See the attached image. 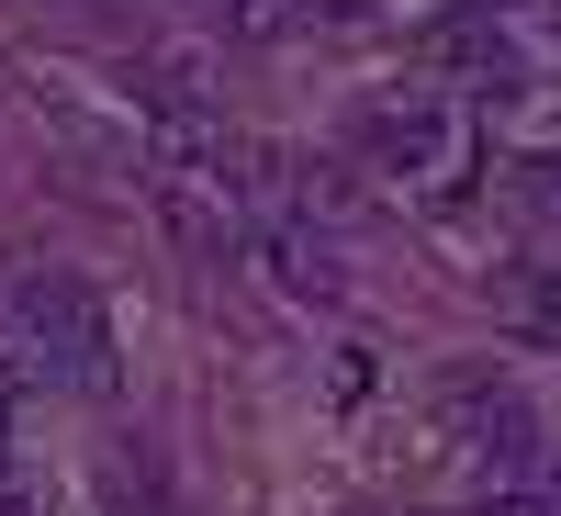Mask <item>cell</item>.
I'll use <instances>...</instances> for the list:
<instances>
[{
    "instance_id": "ba28073f",
    "label": "cell",
    "mask_w": 561,
    "mask_h": 516,
    "mask_svg": "<svg viewBox=\"0 0 561 516\" xmlns=\"http://www.w3.org/2000/svg\"><path fill=\"white\" fill-rule=\"evenodd\" d=\"M225 34H293V0H214Z\"/></svg>"
},
{
    "instance_id": "277c9868",
    "label": "cell",
    "mask_w": 561,
    "mask_h": 516,
    "mask_svg": "<svg viewBox=\"0 0 561 516\" xmlns=\"http://www.w3.org/2000/svg\"><path fill=\"white\" fill-rule=\"evenodd\" d=\"M248 259H259L293 303H325V293H337V259H325L314 225H248Z\"/></svg>"
},
{
    "instance_id": "9c48e42d",
    "label": "cell",
    "mask_w": 561,
    "mask_h": 516,
    "mask_svg": "<svg viewBox=\"0 0 561 516\" xmlns=\"http://www.w3.org/2000/svg\"><path fill=\"white\" fill-rule=\"evenodd\" d=\"M370 0H293V23H359Z\"/></svg>"
},
{
    "instance_id": "5b68a950",
    "label": "cell",
    "mask_w": 561,
    "mask_h": 516,
    "mask_svg": "<svg viewBox=\"0 0 561 516\" xmlns=\"http://www.w3.org/2000/svg\"><path fill=\"white\" fill-rule=\"evenodd\" d=\"M113 516H169V494H158V472H147V460H113Z\"/></svg>"
},
{
    "instance_id": "8992f818",
    "label": "cell",
    "mask_w": 561,
    "mask_h": 516,
    "mask_svg": "<svg viewBox=\"0 0 561 516\" xmlns=\"http://www.w3.org/2000/svg\"><path fill=\"white\" fill-rule=\"evenodd\" d=\"M517 325H528V337H550V348H561V270L517 280Z\"/></svg>"
},
{
    "instance_id": "52a82bcc",
    "label": "cell",
    "mask_w": 561,
    "mask_h": 516,
    "mask_svg": "<svg viewBox=\"0 0 561 516\" xmlns=\"http://www.w3.org/2000/svg\"><path fill=\"white\" fill-rule=\"evenodd\" d=\"M472 516H561V483H494Z\"/></svg>"
},
{
    "instance_id": "3957f363",
    "label": "cell",
    "mask_w": 561,
    "mask_h": 516,
    "mask_svg": "<svg viewBox=\"0 0 561 516\" xmlns=\"http://www.w3.org/2000/svg\"><path fill=\"white\" fill-rule=\"evenodd\" d=\"M438 415H449V449L494 460V472H539V415H528L517 382H494V370H449Z\"/></svg>"
},
{
    "instance_id": "7c38bea8",
    "label": "cell",
    "mask_w": 561,
    "mask_h": 516,
    "mask_svg": "<svg viewBox=\"0 0 561 516\" xmlns=\"http://www.w3.org/2000/svg\"><path fill=\"white\" fill-rule=\"evenodd\" d=\"M359 516H370V505H359Z\"/></svg>"
},
{
    "instance_id": "7a4b0ae2",
    "label": "cell",
    "mask_w": 561,
    "mask_h": 516,
    "mask_svg": "<svg viewBox=\"0 0 561 516\" xmlns=\"http://www.w3.org/2000/svg\"><path fill=\"white\" fill-rule=\"evenodd\" d=\"M359 158L393 180V192H460V113L427 90H382L359 113Z\"/></svg>"
},
{
    "instance_id": "6da1fadb",
    "label": "cell",
    "mask_w": 561,
    "mask_h": 516,
    "mask_svg": "<svg viewBox=\"0 0 561 516\" xmlns=\"http://www.w3.org/2000/svg\"><path fill=\"white\" fill-rule=\"evenodd\" d=\"M0 359L34 370V382H68V393H102L113 382V314L79 270H23L0 293Z\"/></svg>"
},
{
    "instance_id": "30bf717a",
    "label": "cell",
    "mask_w": 561,
    "mask_h": 516,
    "mask_svg": "<svg viewBox=\"0 0 561 516\" xmlns=\"http://www.w3.org/2000/svg\"><path fill=\"white\" fill-rule=\"evenodd\" d=\"M0 516H34V505H23V494H0Z\"/></svg>"
},
{
    "instance_id": "8fae6325",
    "label": "cell",
    "mask_w": 561,
    "mask_h": 516,
    "mask_svg": "<svg viewBox=\"0 0 561 516\" xmlns=\"http://www.w3.org/2000/svg\"><path fill=\"white\" fill-rule=\"evenodd\" d=\"M0 449H12V427H0Z\"/></svg>"
}]
</instances>
